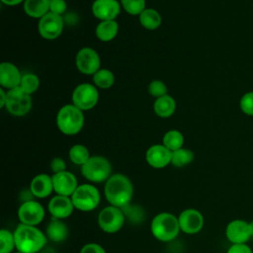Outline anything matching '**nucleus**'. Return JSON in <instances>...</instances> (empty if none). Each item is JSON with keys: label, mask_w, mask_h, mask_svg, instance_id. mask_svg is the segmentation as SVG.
I'll return each instance as SVG.
<instances>
[{"label": "nucleus", "mask_w": 253, "mask_h": 253, "mask_svg": "<svg viewBox=\"0 0 253 253\" xmlns=\"http://www.w3.org/2000/svg\"><path fill=\"white\" fill-rule=\"evenodd\" d=\"M133 185L129 178L122 173L113 174L104 186V195L110 205L120 209L130 204L133 197Z\"/></svg>", "instance_id": "1"}, {"label": "nucleus", "mask_w": 253, "mask_h": 253, "mask_svg": "<svg viewBox=\"0 0 253 253\" xmlns=\"http://www.w3.org/2000/svg\"><path fill=\"white\" fill-rule=\"evenodd\" d=\"M16 250L22 253H39L46 246L47 237L37 226L19 223L14 230Z\"/></svg>", "instance_id": "2"}, {"label": "nucleus", "mask_w": 253, "mask_h": 253, "mask_svg": "<svg viewBox=\"0 0 253 253\" xmlns=\"http://www.w3.org/2000/svg\"><path fill=\"white\" fill-rule=\"evenodd\" d=\"M55 122L61 133L65 135H75L82 130L85 117L83 111L71 103L63 105L58 110Z\"/></svg>", "instance_id": "3"}, {"label": "nucleus", "mask_w": 253, "mask_h": 253, "mask_svg": "<svg viewBox=\"0 0 253 253\" xmlns=\"http://www.w3.org/2000/svg\"><path fill=\"white\" fill-rule=\"evenodd\" d=\"M150 230L157 240L161 242H171L181 231L178 216H175L171 212H159L152 218Z\"/></svg>", "instance_id": "4"}, {"label": "nucleus", "mask_w": 253, "mask_h": 253, "mask_svg": "<svg viewBox=\"0 0 253 253\" xmlns=\"http://www.w3.org/2000/svg\"><path fill=\"white\" fill-rule=\"evenodd\" d=\"M81 174L91 183H103L112 176V164L104 156L93 155L81 166Z\"/></svg>", "instance_id": "5"}, {"label": "nucleus", "mask_w": 253, "mask_h": 253, "mask_svg": "<svg viewBox=\"0 0 253 253\" xmlns=\"http://www.w3.org/2000/svg\"><path fill=\"white\" fill-rule=\"evenodd\" d=\"M75 210L80 211H91L95 210L101 201V194L93 184H81L70 197Z\"/></svg>", "instance_id": "6"}, {"label": "nucleus", "mask_w": 253, "mask_h": 253, "mask_svg": "<svg viewBox=\"0 0 253 253\" xmlns=\"http://www.w3.org/2000/svg\"><path fill=\"white\" fill-rule=\"evenodd\" d=\"M32 106V96L20 87L7 90V99L4 108L10 115L14 117L26 116L31 111Z\"/></svg>", "instance_id": "7"}, {"label": "nucleus", "mask_w": 253, "mask_h": 253, "mask_svg": "<svg viewBox=\"0 0 253 253\" xmlns=\"http://www.w3.org/2000/svg\"><path fill=\"white\" fill-rule=\"evenodd\" d=\"M126 219V215L122 209L110 205L105 207L99 212L98 225L102 231L113 234L122 229Z\"/></svg>", "instance_id": "8"}, {"label": "nucleus", "mask_w": 253, "mask_h": 253, "mask_svg": "<svg viewBox=\"0 0 253 253\" xmlns=\"http://www.w3.org/2000/svg\"><path fill=\"white\" fill-rule=\"evenodd\" d=\"M71 100L72 104L81 111H90L98 104V88L92 83H80L74 88Z\"/></svg>", "instance_id": "9"}, {"label": "nucleus", "mask_w": 253, "mask_h": 253, "mask_svg": "<svg viewBox=\"0 0 253 253\" xmlns=\"http://www.w3.org/2000/svg\"><path fill=\"white\" fill-rule=\"evenodd\" d=\"M75 65L82 74L94 75L101 68V58L96 49L85 46L77 51Z\"/></svg>", "instance_id": "10"}, {"label": "nucleus", "mask_w": 253, "mask_h": 253, "mask_svg": "<svg viewBox=\"0 0 253 253\" xmlns=\"http://www.w3.org/2000/svg\"><path fill=\"white\" fill-rule=\"evenodd\" d=\"M45 211L41 203L32 200L22 203L18 209V218L20 223L37 226L44 218Z\"/></svg>", "instance_id": "11"}, {"label": "nucleus", "mask_w": 253, "mask_h": 253, "mask_svg": "<svg viewBox=\"0 0 253 253\" xmlns=\"http://www.w3.org/2000/svg\"><path fill=\"white\" fill-rule=\"evenodd\" d=\"M63 27L64 22L62 16H58L50 12L41 18L38 23L40 36L48 41L57 39L63 32Z\"/></svg>", "instance_id": "12"}, {"label": "nucleus", "mask_w": 253, "mask_h": 253, "mask_svg": "<svg viewBox=\"0 0 253 253\" xmlns=\"http://www.w3.org/2000/svg\"><path fill=\"white\" fill-rule=\"evenodd\" d=\"M180 229L186 234H196L200 232L205 223L204 215L196 209H186L178 216Z\"/></svg>", "instance_id": "13"}, {"label": "nucleus", "mask_w": 253, "mask_h": 253, "mask_svg": "<svg viewBox=\"0 0 253 253\" xmlns=\"http://www.w3.org/2000/svg\"><path fill=\"white\" fill-rule=\"evenodd\" d=\"M225 237L231 244L247 243L252 239L249 221L241 218L230 220L225 227Z\"/></svg>", "instance_id": "14"}, {"label": "nucleus", "mask_w": 253, "mask_h": 253, "mask_svg": "<svg viewBox=\"0 0 253 253\" xmlns=\"http://www.w3.org/2000/svg\"><path fill=\"white\" fill-rule=\"evenodd\" d=\"M121 3L118 0H94L91 12L100 21L116 20L121 13Z\"/></svg>", "instance_id": "15"}, {"label": "nucleus", "mask_w": 253, "mask_h": 253, "mask_svg": "<svg viewBox=\"0 0 253 253\" xmlns=\"http://www.w3.org/2000/svg\"><path fill=\"white\" fill-rule=\"evenodd\" d=\"M171 158L172 151L162 143L149 146L145 152L147 164L155 169H162L171 164Z\"/></svg>", "instance_id": "16"}, {"label": "nucleus", "mask_w": 253, "mask_h": 253, "mask_svg": "<svg viewBox=\"0 0 253 253\" xmlns=\"http://www.w3.org/2000/svg\"><path fill=\"white\" fill-rule=\"evenodd\" d=\"M51 177L53 183V191L56 193V195L71 197L79 186L76 176L67 170L55 173Z\"/></svg>", "instance_id": "17"}, {"label": "nucleus", "mask_w": 253, "mask_h": 253, "mask_svg": "<svg viewBox=\"0 0 253 253\" xmlns=\"http://www.w3.org/2000/svg\"><path fill=\"white\" fill-rule=\"evenodd\" d=\"M47 210L51 217L63 220L72 214L75 208L70 197L55 195L49 200Z\"/></svg>", "instance_id": "18"}, {"label": "nucleus", "mask_w": 253, "mask_h": 253, "mask_svg": "<svg viewBox=\"0 0 253 253\" xmlns=\"http://www.w3.org/2000/svg\"><path fill=\"white\" fill-rule=\"evenodd\" d=\"M23 73L12 62H2L0 64V85L1 88L11 90L19 87Z\"/></svg>", "instance_id": "19"}, {"label": "nucleus", "mask_w": 253, "mask_h": 253, "mask_svg": "<svg viewBox=\"0 0 253 253\" xmlns=\"http://www.w3.org/2000/svg\"><path fill=\"white\" fill-rule=\"evenodd\" d=\"M29 188L35 198L37 199L47 198L53 192L52 177L45 173L38 174L32 179Z\"/></svg>", "instance_id": "20"}, {"label": "nucleus", "mask_w": 253, "mask_h": 253, "mask_svg": "<svg viewBox=\"0 0 253 253\" xmlns=\"http://www.w3.org/2000/svg\"><path fill=\"white\" fill-rule=\"evenodd\" d=\"M69 231L66 223L62 219H57L52 217L47 223L45 228V235L47 239L52 242L60 243L66 240L68 237Z\"/></svg>", "instance_id": "21"}, {"label": "nucleus", "mask_w": 253, "mask_h": 253, "mask_svg": "<svg viewBox=\"0 0 253 253\" xmlns=\"http://www.w3.org/2000/svg\"><path fill=\"white\" fill-rule=\"evenodd\" d=\"M176 101L175 99L169 95L166 94L162 97H159L155 99L153 103V111L155 115L162 119H168L172 117L176 111Z\"/></svg>", "instance_id": "22"}, {"label": "nucleus", "mask_w": 253, "mask_h": 253, "mask_svg": "<svg viewBox=\"0 0 253 253\" xmlns=\"http://www.w3.org/2000/svg\"><path fill=\"white\" fill-rule=\"evenodd\" d=\"M119 33V23L116 20L100 21L95 29V35L101 42L113 41Z\"/></svg>", "instance_id": "23"}, {"label": "nucleus", "mask_w": 253, "mask_h": 253, "mask_svg": "<svg viewBox=\"0 0 253 253\" xmlns=\"http://www.w3.org/2000/svg\"><path fill=\"white\" fill-rule=\"evenodd\" d=\"M50 0H25L24 12L31 18L41 19L49 13Z\"/></svg>", "instance_id": "24"}, {"label": "nucleus", "mask_w": 253, "mask_h": 253, "mask_svg": "<svg viewBox=\"0 0 253 253\" xmlns=\"http://www.w3.org/2000/svg\"><path fill=\"white\" fill-rule=\"evenodd\" d=\"M138 21L144 29L154 31L161 26L162 17L156 9L145 8L138 16Z\"/></svg>", "instance_id": "25"}, {"label": "nucleus", "mask_w": 253, "mask_h": 253, "mask_svg": "<svg viewBox=\"0 0 253 253\" xmlns=\"http://www.w3.org/2000/svg\"><path fill=\"white\" fill-rule=\"evenodd\" d=\"M92 81L97 88L109 89L115 83V75L110 69L100 68L94 75H92Z\"/></svg>", "instance_id": "26"}, {"label": "nucleus", "mask_w": 253, "mask_h": 253, "mask_svg": "<svg viewBox=\"0 0 253 253\" xmlns=\"http://www.w3.org/2000/svg\"><path fill=\"white\" fill-rule=\"evenodd\" d=\"M68 157L73 164L81 167L88 161L91 155L89 149L85 145L77 143L70 147L68 151Z\"/></svg>", "instance_id": "27"}, {"label": "nucleus", "mask_w": 253, "mask_h": 253, "mask_svg": "<svg viewBox=\"0 0 253 253\" xmlns=\"http://www.w3.org/2000/svg\"><path fill=\"white\" fill-rule=\"evenodd\" d=\"M194 159H195L194 152L191 149L182 147L172 151L171 165L177 168H182L191 164L194 161Z\"/></svg>", "instance_id": "28"}, {"label": "nucleus", "mask_w": 253, "mask_h": 253, "mask_svg": "<svg viewBox=\"0 0 253 253\" xmlns=\"http://www.w3.org/2000/svg\"><path fill=\"white\" fill-rule=\"evenodd\" d=\"M162 144L171 151L182 148L184 144V135L178 129H170L164 133Z\"/></svg>", "instance_id": "29"}, {"label": "nucleus", "mask_w": 253, "mask_h": 253, "mask_svg": "<svg viewBox=\"0 0 253 253\" xmlns=\"http://www.w3.org/2000/svg\"><path fill=\"white\" fill-rule=\"evenodd\" d=\"M19 87L27 94L32 96L40 88V78L38 77V75L32 72L23 73Z\"/></svg>", "instance_id": "30"}, {"label": "nucleus", "mask_w": 253, "mask_h": 253, "mask_svg": "<svg viewBox=\"0 0 253 253\" xmlns=\"http://www.w3.org/2000/svg\"><path fill=\"white\" fill-rule=\"evenodd\" d=\"M16 248L14 232L2 228L0 230V253H13Z\"/></svg>", "instance_id": "31"}, {"label": "nucleus", "mask_w": 253, "mask_h": 253, "mask_svg": "<svg viewBox=\"0 0 253 253\" xmlns=\"http://www.w3.org/2000/svg\"><path fill=\"white\" fill-rule=\"evenodd\" d=\"M122 8L131 16H139L146 8L145 0H120Z\"/></svg>", "instance_id": "32"}, {"label": "nucleus", "mask_w": 253, "mask_h": 253, "mask_svg": "<svg viewBox=\"0 0 253 253\" xmlns=\"http://www.w3.org/2000/svg\"><path fill=\"white\" fill-rule=\"evenodd\" d=\"M122 211H124L126 218H128L132 222H140L144 219V211L137 205L128 204L127 206L122 208Z\"/></svg>", "instance_id": "33"}, {"label": "nucleus", "mask_w": 253, "mask_h": 253, "mask_svg": "<svg viewBox=\"0 0 253 253\" xmlns=\"http://www.w3.org/2000/svg\"><path fill=\"white\" fill-rule=\"evenodd\" d=\"M148 93L154 97L155 99L159 98V97H162L164 95L167 94V86L166 84L162 81V80H159V79H154L152 81H150V83L148 84Z\"/></svg>", "instance_id": "34"}, {"label": "nucleus", "mask_w": 253, "mask_h": 253, "mask_svg": "<svg viewBox=\"0 0 253 253\" xmlns=\"http://www.w3.org/2000/svg\"><path fill=\"white\" fill-rule=\"evenodd\" d=\"M239 107L245 115L253 116V92H247L241 97Z\"/></svg>", "instance_id": "35"}, {"label": "nucleus", "mask_w": 253, "mask_h": 253, "mask_svg": "<svg viewBox=\"0 0 253 253\" xmlns=\"http://www.w3.org/2000/svg\"><path fill=\"white\" fill-rule=\"evenodd\" d=\"M67 10V4L65 0H50L49 12L62 16Z\"/></svg>", "instance_id": "36"}, {"label": "nucleus", "mask_w": 253, "mask_h": 253, "mask_svg": "<svg viewBox=\"0 0 253 253\" xmlns=\"http://www.w3.org/2000/svg\"><path fill=\"white\" fill-rule=\"evenodd\" d=\"M79 253H107V252L104 249V247L101 246L100 244L95 242H90L83 245Z\"/></svg>", "instance_id": "37"}, {"label": "nucleus", "mask_w": 253, "mask_h": 253, "mask_svg": "<svg viewBox=\"0 0 253 253\" xmlns=\"http://www.w3.org/2000/svg\"><path fill=\"white\" fill-rule=\"evenodd\" d=\"M226 253H253V250L247 243H239L231 244Z\"/></svg>", "instance_id": "38"}, {"label": "nucleus", "mask_w": 253, "mask_h": 253, "mask_svg": "<svg viewBox=\"0 0 253 253\" xmlns=\"http://www.w3.org/2000/svg\"><path fill=\"white\" fill-rule=\"evenodd\" d=\"M50 170L53 174L66 170V163L61 157H54L50 161Z\"/></svg>", "instance_id": "39"}, {"label": "nucleus", "mask_w": 253, "mask_h": 253, "mask_svg": "<svg viewBox=\"0 0 253 253\" xmlns=\"http://www.w3.org/2000/svg\"><path fill=\"white\" fill-rule=\"evenodd\" d=\"M34 195L33 193L31 192L30 188L29 189H25L21 192V195H20V200L22 201V203H25V202H28V201H32L34 200Z\"/></svg>", "instance_id": "40"}, {"label": "nucleus", "mask_w": 253, "mask_h": 253, "mask_svg": "<svg viewBox=\"0 0 253 253\" xmlns=\"http://www.w3.org/2000/svg\"><path fill=\"white\" fill-rule=\"evenodd\" d=\"M4 5L6 6H10V7H13V6H17L21 3H24L25 0H0Z\"/></svg>", "instance_id": "41"}, {"label": "nucleus", "mask_w": 253, "mask_h": 253, "mask_svg": "<svg viewBox=\"0 0 253 253\" xmlns=\"http://www.w3.org/2000/svg\"><path fill=\"white\" fill-rule=\"evenodd\" d=\"M7 99V91H5L3 88H0V107L4 108L6 104Z\"/></svg>", "instance_id": "42"}, {"label": "nucleus", "mask_w": 253, "mask_h": 253, "mask_svg": "<svg viewBox=\"0 0 253 253\" xmlns=\"http://www.w3.org/2000/svg\"><path fill=\"white\" fill-rule=\"evenodd\" d=\"M39 253H55V251L52 249V248H50V247H47L46 248V246L42 249V250H41Z\"/></svg>", "instance_id": "43"}, {"label": "nucleus", "mask_w": 253, "mask_h": 253, "mask_svg": "<svg viewBox=\"0 0 253 253\" xmlns=\"http://www.w3.org/2000/svg\"><path fill=\"white\" fill-rule=\"evenodd\" d=\"M249 225H250V231H251V237L253 239V220L249 221Z\"/></svg>", "instance_id": "44"}, {"label": "nucleus", "mask_w": 253, "mask_h": 253, "mask_svg": "<svg viewBox=\"0 0 253 253\" xmlns=\"http://www.w3.org/2000/svg\"><path fill=\"white\" fill-rule=\"evenodd\" d=\"M14 253H22V252H19V251H16V252H14Z\"/></svg>", "instance_id": "45"}]
</instances>
